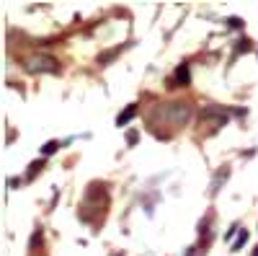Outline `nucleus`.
<instances>
[{"label":"nucleus","mask_w":258,"mask_h":256,"mask_svg":"<svg viewBox=\"0 0 258 256\" xmlns=\"http://www.w3.org/2000/svg\"><path fill=\"white\" fill-rule=\"evenodd\" d=\"M165 119H168V124H173V127H183L191 119V104H186V101L168 104L165 106Z\"/></svg>","instance_id":"obj_1"},{"label":"nucleus","mask_w":258,"mask_h":256,"mask_svg":"<svg viewBox=\"0 0 258 256\" xmlns=\"http://www.w3.org/2000/svg\"><path fill=\"white\" fill-rule=\"evenodd\" d=\"M26 65L31 73H57L59 70V62L49 55H31L26 60Z\"/></svg>","instance_id":"obj_2"},{"label":"nucleus","mask_w":258,"mask_h":256,"mask_svg":"<svg viewBox=\"0 0 258 256\" xmlns=\"http://www.w3.org/2000/svg\"><path fill=\"white\" fill-rule=\"evenodd\" d=\"M227 176H230V166H222L220 171H217V176H214L212 179V186H209V194L214 197V194H217V191H220V186L227 181Z\"/></svg>","instance_id":"obj_3"},{"label":"nucleus","mask_w":258,"mask_h":256,"mask_svg":"<svg viewBox=\"0 0 258 256\" xmlns=\"http://www.w3.org/2000/svg\"><path fill=\"white\" fill-rule=\"evenodd\" d=\"M135 114H137V104H129L126 109H124V112H121V114L116 117V127H124V124H126L129 119H132Z\"/></svg>","instance_id":"obj_4"},{"label":"nucleus","mask_w":258,"mask_h":256,"mask_svg":"<svg viewBox=\"0 0 258 256\" xmlns=\"http://www.w3.org/2000/svg\"><path fill=\"white\" fill-rule=\"evenodd\" d=\"M119 52H121V47H114V49H106V52H101V55H98V65H109V62H111V60H114Z\"/></svg>","instance_id":"obj_5"},{"label":"nucleus","mask_w":258,"mask_h":256,"mask_svg":"<svg viewBox=\"0 0 258 256\" xmlns=\"http://www.w3.org/2000/svg\"><path fill=\"white\" fill-rule=\"evenodd\" d=\"M176 80H178L181 85H188V83H191V73H188V65H178V70H176Z\"/></svg>","instance_id":"obj_6"},{"label":"nucleus","mask_w":258,"mask_h":256,"mask_svg":"<svg viewBox=\"0 0 258 256\" xmlns=\"http://www.w3.org/2000/svg\"><path fill=\"white\" fill-rule=\"evenodd\" d=\"M245 241H248V230H240L238 233V238L232 241V246H230V251H240L243 246H245Z\"/></svg>","instance_id":"obj_7"},{"label":"nucleus","mask_w":258,"mask_h":256,"mask_svg":"<svg viewBox=\"0 0 258 256\" xmlns=\"http://www.w3.org/2000/svg\"><path fill=\"white\" fill-rule=\"evenodd\" d=\"M57 150H59V142L57 140H49L44 147H41V156H54Z\"/></svg>","instance_id":"obj_8"},{"label":"nucleus","mask_w":258,"mask_h":256,"mask_svg":"<svg viewBox=\"0 0 258 256\" xmlns=\"http://www.w3.org/2000/svg\"><path fill=\"white\" fill-rule=\"evenodd\" d=\"M41 166H44V163H41V161H36V163H31V166H29V168H31V171H29V176H26L29 181H31V179L36 176V171H41Z\"/></svg>","instance_id":"obj_9"},{"label":"nucleus","mask_w":258,"mask_h":256,"mask_svg":"<svg viewBox=\"0 0 258 256\" xmlns=\"http://www.w3.org/2000/svg\"><path fill=\"white\" fill-rule=\"evenodd\" d=\"M126 142L135 145V142H137V132H129V135H126Z\"/></svg>","instance_id":"obj_10"},{"label":"nucleus","mask_w":258,"mask_h":256,"mask_svg":"<svg viewBox=\"0 0 258 256\" xmlns=\"http://www.w3.org/2000/svg\"><path fill=\"white\" fill-rule=\"evenodd\" d=\"M253 256H258V248H255V253H253Z\"/></svg>","instance_id":"obj_11"}]
</instances>
